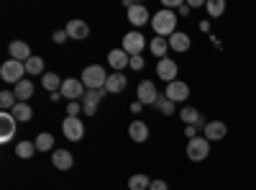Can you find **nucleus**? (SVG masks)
Wrapping results in <instances>:
<instances>
[{
    "label": "nucleus",
    "instance_id": "1",
    "mask_svg": "<svg viewBox=\"0 0 256 190\" xmlns=\"http://www.w3.org/2000/svg\"><path fill=\"white\" fill-rule=\"evenodd\" d=\"M152 26H154L156 36H164V39L177 34V16H174V11L162 8L156 16H152Z\"/></svg>",
    "mask_w": 256,
    "mask_h": 190
},
{
    "label": "nucleus",
    "instance_id": "2",
    "mask_svg": "<svg viewBox=\"0 0 256 190\" xmlns=\"http://www.w3.org/2000/svg\"><path fill=\"white\" fill-rule=\"evenodd\" d=\"M82 85L88 88V90H102L105 88V82H108V75H105V70L100 65H90V67H84L82 70Z\"/></svg>",
    "mask_w": 256,
    "mask_h": 190
},
{
    "label": "nucleus",
    "instance_id": "3",
    "mask_svg": "<svg viewBox=\"0 0 256 190\" xmlns=\"http://www.w3.org/2000/svg\"><path fill=\"white\" fill-rule=\"evenodd\" d=\"M26 75V65L18 59H8L3 62V67H0V77H3V82H10V85H18L20 80H24Z\"/></svg>",
    "mask_w": 256,
    "mask_h": 190
},
{
    "label": "nucleus",
    "instance_id": "4",
    "mask_svg": "<svg viewBox=\"0 0 256 190\" xmlns=\"http://www.w3.org/2000/svg\"><path fill=\"white\" fill-rule=\"evenodd\" d=\"M208 154H210V141L205 136H195L187 141V157L192 162H202V159H208Z\"/></svg>",
    "mask_w": 256,
    "mask_h": 190
},
{
    "label": "nucleus",
    "instance_id": "5",
    "mask_svg": "<svg viewBox=\"0 0 256 190\" xmlns=\"http://www.w3.org/2000/svg\"><path fill=\"white\" fill-rule=\"evenodd\" d=\"M146 47V39L141 36V31H128L126 36H123V52L128 54V57H141V49Z\"/></svg>",
    "mask_w": 256,
    "mask_h": 190
},
{
    "label": "nucleus",
    "instance_id": "6",
    "mask_svg": "<svg viewBox=\"0 0 256 190\" xmlns=\"http://www.w3.org/2000/svg\"><path fill=\"white\" fill-rule=\"evenodd\" d=\"M62 98H67V100H82L84 98V93H88V88L82 85V80H77V77H67L62 82Z\"/></svg>",
    "mask_w": 256,
    "mask_h": 190
},
{
    "label": "nucleus",
    "instance_id": "7",
    "mask_svg": "<svg viewBox=\"0 0 256 190\" xmlns=\"http://www.w3.org/2000/svg\"><path fill=\"white\" fill-rule=\"evenodd\" d=\"M177 62L174 59H169V57H164V59H159L156 62V75H159V80H164L166 85L169 82H174L177 80Z\"/></svg>",
    "mask_w": 256,
    "mask_h": 190
},
{
    "label": "nucleus",
    "instance_id": "8",
    "mask_svg": "<svg viewBox=\"0 0 256 190\" xmlns=\"http://www.w3.org/2000/svg\"><path fill=\"white\" fill-rule=\"evenodd\" d=\"M172 103H184L187 98H190V85L187 82H182V80H174V82H169L166 85V93H164Z\"/></svg>",
    "mask_w": 256,
    "mask_h": 190
},
{
    "label": "nucleus",
    "instance_id": "9",
    "mask_svg": "<svg viewBox=\"0 0 256 190\" xmlns=\"http://www.w3.org/2000/svg\"><path fill=\"white\" fill-rule=\"evenodd\" d=\"M62 131H64V136H67L70 141H80L82 136H84V123L80 121V118H64V123H62Z\"/></svg>",
    "mask_w": 256,
    "mask_h": 190
},
{
    "label": "nucleus",
    "instance_id": "10",
    "mask_svg": "<svg viewBox=\"0 0 256 190\" xmlns=\"http://www.w3.org/2000/svg\"><path fill=\"white\" fill-rule=\"evenodd\" d=\"M102 95H105V88L102 90H88V93H84V98H82V113L84 116H95Z\"/></svg>",
    "mask_w": 256,
    "mask_h": 190
},
{
    "label": "nucleus",
    "instance_id": "11",
    "mask_svg": "<svg viewBox=\"0 0 256 190\" xmlns=\"http://www.w3.org/2000/svg\"><path fill=\"white\" fill-rule=\"evenodd\" d=\"M16 118H13V113H8V111H3L0 113V141H10L13 136H16Z\"/></svg>",
    "mask_w": 256,
    "mask_h": 190
},
{
    "label": "nucleus",
    "instance_id": "12",
    "mask_svg": "<svg viewBox=\"0 0 256 190\" xmlns=\"http://www.w3.org/2000/svg\"><path fill=\"white\" fill-rule=\"evenodd\" d=\"M226 134H228V126H226L223 121H208V126L202 129V136H205L210 144L226 139Z\"/></svg>",
    "mask_w": 256,
    "mask_h": 190
},
{
    "label": "nucleus",
    "instance_id": "13",
    "mask_svg": "<svg viewBox=\"0 0 256 190\" xmlns=\"http://www.w3.org/2000/svg\"><path fill=\"white\" fill-rule=\"evenodd\" d=\"M156 98H159V93H156V85H154L152 80L138 82V103H144V105H154Z\"/></svg>",
    "mask_w": 256,
    "mask_h": 190
},
{
    "label": "nucleus",
    "instance_id": "14",
    "mask_svg": "<svg viewBox=\"0 0 256 190\" xmlns=\"http://www.w3.org/2000/svg\"><path fill=\"white\" fill-rule=\"evenodd\" d=\"M70 34V39H74V41H80V39H88L90 36V26L84 24L82 18H72V21H67V29H64Z\"/></svg>",
    "mask_w": 256,
    "mask_h": 190
},
{
    "label": "nucleus",
    "instance_id": "15",
    "mask_svg": "<svg viewBox=\"0 0 256 190\" xmlns=\"http://www.w3.org/2000/svg\"><path fill=\"white\" fill-rule=\"evenodd\" d=\"M180 118H182L187 126H198V129H205V126H208V121L202 118V113H200L198 108H192V105H187V108L180 111Z\"/></svg>",
    "mask_w": 256,
    "mask_h": 190
},
{
    "label": "nucleus",
    "instance_id": "16",
    "mask_svg": "<svg viewBox=\"0 0 256 190\" xmlns=\"http://www.w3.org/2000/svg\"><path fill=\"white\" fill-rule=\"evenodd\" d=\"M128 21L141 29L144 24H152V16H148V8L146 6H131V8H128Z\"/></svg>",
    "mask_w": 256,
    "mask_h": 190
},
{
    "label": "nucleus",
    "instance_id": "17",
    "mask_svg": "<svg viewBox=\"0 0 256 190\" xmlns=\"http://www.w3.org/2000/svg\"><path fill=\"white\" fill-rule=\"evenodd\" d=\"M8 52H10V59H18V62H28L34 57L31 54V47L26 44V41H10Z\"/></svg>",
    "mask_w": 256,
    "mask_h": 190
},
{
    "label": "nucleus",
    "instance_id": "18",
    "mask_svg": "<svg viewBox=\"0 0 256 190\" xmlns=\"http://www.w3.org/2000/svg\"><path fill=\"white\" fill-rule=\"evenodd\" d=\"M52 164L56 167V170L67 172L70 167L74 164V159H72V154H70L67 149H56V152H52Z\"/></svg>",
    "mask_w": 256,
    "mask_h": 190
},
{
    "label": "nucleus",
    "instance_id": "19",
    "mask_svg": "<svg viewBox=\"0 0 256 190\" xmlns=\"http://www.w3.org/2000/svg\"><path fill=\"white\" fill-rule=\"evenodd\" d=\"M108 65H110L116 72H120L123 67H131V57H128L123 49H113V52L108 54Z\"/></svg>",
    "mask_w": 256,
    "mask_h": 190
},
{
    "label": "nucleus",
    "instance_id": "20",
    "mask_svg": "<svg viewBox=\"0 0 256 190\" xmlns=\"http://www.w3.org/2000/svg\"><path fill=\"white\" fill-rule=\"evenodd\" d=\"M126 75L123 72H113L108 77V82H105V93H123L126 90Z\"/></svg>",
    "mask_w": 256,
    "mask_h": 190
},
{
    "label": "nucleus",
    "instance_id": "21",
    "mask_svg": "<svg viewBox=\"0 0 256 190\" xmlns=\"http://www.w3.org/2000/svg\"><path fill=\"white\" fill-rule=\"evenodd\" d=\"M128 136H131L134 141H146L148 139V126L144 123V121H134L131 126H128Z\"/></svg>",
    "mask_w": 256,
    "mask_h": 190
},
{
    "label": "nucleus",
    "instance_id": "22",
    "mask_svg": "<svg viewBox=\"0 0 256 190\" xmlns=\"http://www.w3.org/2000/svg\"><path fill=\"white\" fill-rule=\"evenodd\" d=\"M13 95H16V100H18V103H26V100L34 95V82H28V80H20L18 85L13 88Z\"/></svg>",
    "mask_w": 256,
    "mask_h": 190
},
{
    "label": "nucleus",
    "instance_id": "23",
    "mask_svg": "<svg viewBox=\"0 0 256 190\" xmlns=\"http://www.w3.org/2000/svg\"><path fill=\"white\" fill-rule=\"evenodd\" d=\"M169 49H174V52H187L190 49V36L184 31H177L169 36Z\"/></svg>",
    "mask_w": 256,
    "mask_h": 190
},
{
    "label": "nucleus",
    "instance_id": "24",
    "mask_svg": "<svg viewBox=\"0 0 256 190\" xmlns=\"http://www.w3.org/2000/svg\"><path fill=\"white\" fill-rule=\"evenodd\" d=\"M148 49H152L154 57L164 59V54H166V49H169V39H164V36H154L152 41H148Z\"/></svg>",
    "mask_w": 256,
    "mask_h": 190
},
{
    "label": "nucleus",
    "instance_id": "25",
    "mask_svg": "<svg viewBox=\"0 0 256 190\" xmlns=\"http://www.w3.org/2000/svg\"><path fill=\"white\" fill-rule=\"evenodd\" d=\"M10 113H13V118H16L18 123H26V121H31V116H34V111H31L28 103H16V108H13Z\"/></svg>",
    "mask_w": 256,
    "mask_h": 190
},
{
    "label": "nucleus",
    "instance_id": "26",
    "mask_svg": "<svg viewBox=\"0 0 256 190\" xmlns=\"http://www.w3.org/2000/svg\"><path fill=\"white\" fill-rule=\"evenodd\" d=\"M62 82H64V80H59L56 72H46L44 77H41V85H44L49 93H59V90H62Z\"/></svg>",
    "mask_w": 256,
    "mask_h": 190
},
{
    "label": "nucleus",
    "instance_id": "27",
    "mask_svg": "<svg viewBox=\"0 0 256 190\" xmlns=\"http://www.w3.org/2000/svg\"><path fill=\"white\" fill-rule=\"evenodd\" d=\"M205 11H208L210 18H220V16L226 13V0H208Z\"/></svg>",
    "mask_w": 256,
    "mask_h": 190
},
{
    "label": "nucleus",
    "instance_id": "28",
    "mask_svg": "<svg viewBox=\"0 0 256 190\" xmlns=\"http://www.w3.org/2000/svg\"><path fill=\"white\" fill-rule=\"evenodd\" d=\"M34 152H36V144L34 141H18L16 144V157H20V159L34 157Z\"/></svg>",
    "mask_w": 256,
    "mask_h": 190
},
{
    "label": "nucleus",
    "instance_id": "29",
    "mask_svg": "<svg viewBox=\"0 0 256 190\" xmlns=\"http://www.w3.org/2000/svg\"><path fill=\"white\" fill-rule=\"evenodd\" d=\"M148 185H152V180H148L146 175H131V177H128V187H131V190H148Z\"/></svg>",
    "mask_w": 256,
    "mask_h": 190
},
{
    "label": "nucleus",
    "instance_id": "30",
    "mask_svg": "<svg viewBox=\"0 0 256 190\" xmlns=\"http://www.w3.org/2000/svg\"><path fill=\"white\" fill-rule=\"evenodd\" d=\"M24 65H26L28 75H46L44 72V59H41V57H31L28 62H24Z\"/></svg>",
    "mask_w": 256,
    "mask_h": 190
},
{
    "label": "nucleus",
    "instance_id": "31",
    "mask_svg": "<svg viewBox=\"0 0 256 190\" xmlns=\"http://www.w3.org/2000/svg\"><path fill=\"white\" fill-rule=\"evenodd\" d=\"M34 144H36V149H38V152H52V146H54V136L44 131V134H38V136H36V141H34Z\"/></svg>",
    "mask_w": 256,
    "mask_h": 190
},
{
    "label": "nucleus",
    "instance_id": "32",
    "mask_svg": "<svg viewBox=\"0 0 256 190\" xmlns=\"http://www.w3.org/2000/svg\"><path fill=\"white\" fill-rule=\"evenodd\" d=\"M154 108H159L164 116H172V113H174V103L169 100L166 95H159V98H156V103H154Z\"/></svg>",
    "mask_w": 256,
    "mask_h": 190
},
{
    "label": "nucleus",
    "instance_id": "33",
    "mask_svg": "<svg viewBox=\"0 0 256 190\" xmlns=\"http://www.w3.org/2000/svg\"><path fill=\"white\" fill-rule=\"evenodd\" d=\"M16 95H13V90H3V93H0V108H3V111H13L16 108Z\"/></svg>",
    "mask_w": 256,
    "mask_h": 190
},
{
    "label": "nucleus",
    "instance_id": "34",
    "mask_svg": "<svg viewBox=\"0 0 256 190\" xmlns=\"http://www.w3.org/2000/svg\"><path fill=\"white\" fill-rule=\"evenodd\" d=\"M82 111V103H77V100H72V103H67V116L70 118H77V113Z\"/></svg>",
    "mask_w": 256,
    "mask_h": 190
},
{
    "label": "nucleus",
    "instance_id": "35",
    "mask_svg": "<svg viewBox=\"0 0 256 190\" xmlns=\"http://www.w3.org/2000/svg\"><path fill=\"white\" fill-rule=\"evenodd\" d=\"M54 41H56V44H64V41H67L70 39V34L67 31H64V29H59V31H54V36H52Z\"/></svg>",
    "mask_w": 256,
    "mask_h": 190
},
{
    "label": "nucleus",
    "instance_id": "36",
    "mask_svg": "<svg viewBox=\"0 0 256 190\" xmlns=\"http://www.w3.org/2000/svg\"><path fill=\"white\" fill-rule=\"evenodd\" d=\"M148 190H169V185L164 180H152V185H148Z\"/></svg>",
    "mask_w": 256,
    "mask_h": 190
},
{
    "label": "nucleus",
    "instance_id": "37",
    "mask_svg": "<svg viewBox=\"0 0 256 190\" xmlns=\"http://www.w3.org/2000/svg\"><path fill=\"white\" fill-rule=\"evenodd\" d=\"M131 67L134 70H144V57H131Z\"/></svg>",
    "mask_w": 256,
    "mask_h": 190
},
{
    "label": "nucleus",
    "instance_id": "38",
    "mask_svg": "<svg viewBox=\"0 0 256 190\" xmlns=\"http://www.w3.org/2000/svg\"><path fill=\"white\" fill-rule=\"evenodd\" d=\"M198 131H200V129H198V126H187V129H184V134H187V139H195V136H198Z\"/></svg>",
    "mask_w": 256,
    "mask_h": 190
},
{
    "label": "nucleus",
    "instance_id": "39",
    "mask_svg": "<svg viewBox=\"0 0 256 190\" xmlns=\"http://www.w3.org/2000/svg\"><path fill=\"white\" fill-rule=\"evenodd\" d=\"M190 11H192V8H190V3H182V6H180V13H182V16H187Z\"/></svg>",
    "mask_w": 256,
    "mask_h": 190
},
{
    "label": "nucleus",
    "instance_id": "40",
    "mask_svg": "<svg viewBox=\"0 0 256 190\" xmlns=\"http://www.w3.org/2000/svg\"><path fill=\"white\" fill-rule=\"evenodd\" d=\"M141 108H144V103H138V100H136V103H134V105H131V111H134V113H138V111H141Z\"/></svg>",
    "mask_w": 256,
    "mask_h": 190
},
{
    "label": "nucleus",
    "instance_id": "41",
    "mask_svg": "<svg viewBox=\"0 0 256 190\" xmlns=\"http://www.w3.org/2000/svg\"><path fill=\"white\" fill-rule=\"evenodd\" d=\"M200 6H205L202 0H190V8H200Z\"/></svg>",
    "mask_w": 256,
    "mask_h": 190
}]
</instances>
